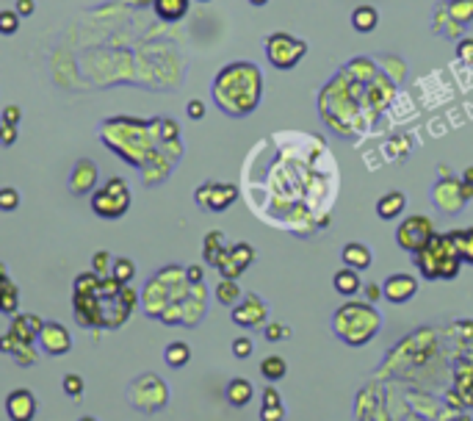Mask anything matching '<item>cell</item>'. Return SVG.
Returning <instances> with one entry per match:
<instances>
[{"mask_svg":"<svg viewBox=\"0 0 473 421\" xmlns=\"http://www.w3.org/2000/svg\"><path fill=\"white\" fill-rule=\"evenodd\" d=\"M185 277H188V283H202L205 280V269L199 264H191V266H185Z\"/></svg>","mask_w":473,"mask_h":421,"instance_id":"47","label":"cell"},{"mask_svg":"<svg viewBox=\"0 0 473 421\" xmlns=\"http://www.w3.org/2000/svg\"><path fill=\"white\" fill-rule=\"evenodd\" d=\"M75 319L81 327H105L117 330L128 322L133 308L139 305V294L130 283H119L111 275L103 277L97 272H81L72 286Z\"/></svg>","mask_w":473,"mask_h":421,"instance_id":"1","label":"cell"},{"mask_svg":"<svg viewBox=\"0 0 473 421\" xmlns=\"http://www.w3.org/2000/svg\"><path fill=\"white\" fill-rule=\"evenodd\" d=\"M185 114H188V119H202L205 117V103L202 100H188Z\"/></svg>","mask_w":473,"mask_h":421,"instance_id":"46","label":"cell"},{"mask_svg":"<svg viewBox=\"0 0 473 421\" xmlns=\"http://www.w3.org/2000/svg\"><path fill=\"white\" fill-rule=\"evenodd\" d=\"M252 352H255V344H252V338H247V335H239L232 341V355L239 358V360H247V358H252Z\"/></svg>","mask_w":473,"mask_h":421,"instance_id":"39","label":"cell"},{"mask_svg":"<svg viewBox=\"0 0 473 421\" xmlns=\"http://www.w3.org/2000/svg\"><path fill=\"white\" fill-rule=\"evenodd\" d=\"M379 26V12L374 6H357L352 12V28L360 34H371Z\"/></svg>","mask_w":473,"mask_h":421,"instance_id":"24","label":"cell"},{"mask_svg":"<svg viewBox=\"0 0 473 421\" xmlns=\"http://www.w3.org/2000/svg\"><path fill=\"white\" fill-rule=\"evenodd\" d=\"M456 59L462 61V64H473V39H459L456 42Z\"/></svg>","mask_w":473,"mask_h":421,"instance_id":"41","label":"cell"},{"mask_svg":"<svg viewBox=\"0 0 473 421\" xmlns=\"http://www.w3.org/2000/svg\"><path fill=\"white\" fill-rule=\"evenodd\" d=\"M61 385H64V393H67L70 399H81V396H83V391H86V382H83V377H81V374H64Z\"/></svg>","mask_w":473,"mask_h":421,"instance_id":"34","label":"cell"},{"mask_svg":"<svg viewBox=\"0 0 473 421\" xmlns=\"http://www.w3.org/2000/svg\"><path fill=\"white\" fill-rule=\"evenodd\" d=\"M197 205H205L208 210H213V214H221V210H227L235 199H239V186L235 183H216V180H208L197 188L194 194Z\"/></svg>","mask_w":473,"mask_h":421,"instance_id":"11","label":"cell"},{"mask_svg":"<svg viewBox=\"0 0 473 421\" xmlns=\"http://www.w3.org/2000/svg\"><path fill=\"white\" fill-rule=\"evenodd\" d=\"M14 9L20 12V17H31V14H34V9H37V3H34V0H17Z\"/></svg>","mask_w":473,"mask_h":421,"instance_id":"50","label":"cell"},{"mask_svg":"<svg viewBox=\"0 0 473 421\" xmlns=\"http://www.w3.org/2000/svg\"><path fill=\"white\" fill-rule=\"evenodd\" d=\"M78 421H97V418H94V415H81Z\"/></svg>","mask_w":473,"mask_h":421,"instance_id":"54","label":"cell"},{"mask_svg":"<svg viewBox=\"0 0 473 421\" xmlns=\"http://www.w3.org/2000/svg\"><path fill=\"white\" fill-rule=\"evenodd\" d=\"M232 324H239L244 330H258V327H266V319H269V305L266 300H261L258 294H244V300L232 308Z\"/></svg>","mask_w":473,"mask_h":421,"instance_id":"12","label":"cell"},{"mask_svg":"<svg viewBox=\"0 0 473 421\" xmlns=\"http://www.w3.org/2000/svg\"><path fill=\"white\" fill-rule=\"evenodd\" d=\"M20 208V191L6 186L3 191H0V210H6V214H12V210Z\"/></svg>","mask_w":473,"mask_h":421,"instance_id":"37","label":"cell"},{"mask_svg":"<svg viewBox=\"0 0 473 421\" xmlns=\"http://www.w3.org/2000/svg\"><path fill=\"white\" fill-rule=\"evenodd\" d=\"M20 119H23V108H20V106H14V103H9V106L3 108V122H9V125H20Z\"/></svg>","mask_w":473,"mask_h":421,"instance_id":"45","label":"cell"},{"mask_svg":"<svg viewBox=\"0 0 473 421\" xmlns=\"http://www.w3.org/2000/svg\"><path fill=\"white\" fill-rule=\"evenodd\" d=\"M263 404H283V396H280V391H277L274 385H266V391H263Z\"/></svg>","mask_w":473,"mask_h":421,"instance_id":"49","label":"cell"},{"mask_svg":"<svg viewBox=\"0 0 473 421\" xmlns=\"http://www.w3.org/2000/svg\"><path fill=\"white\" fill-rule=\"evenodd\" d=\"M128 402L141 413H158L169 404V385L158 374H141L128 388Z\"/></svg>","mask_w":473,"mask_h":421,"instance_id":"7","label":"cell"},{"mask_svg":"<svg viewBox=\"0 0 473 421\" xmlns=\"http://www.w3.org/2000/svg\"><path fill=\"white\" fill-rule=\"evenodd\" d=\"M152 6L163 23H177L188 12V0H152Z\"/></svg>","mask_w":473,"mask_h":421,"instance_id":"22","label":"cell"},{"mask_svg":"<svg viewBox=\"0 0 473 421\" xmlns=\"http://www.w3.org/2000/svg\"><path fill=\"white\" fill-rule=\"evenodd\" d=\"M371 250L365 247V244H360V242H349L343 250H341V261H343V266H352V269H357V272H365L368 266H371Z\"/></svg>","mask_w":473,"mask_h":421,"instance_id":"19","label":"cell"},{"mask_svg":"<svg viewBox=\"0 0 473 421\" xmlns=\"http://www.w3.org/2000/svg\"><path fill=\"white\" fill-rule=\"evenodd\" d=\"M9 333H14V335H17V338H20V341H23L26 346H34V344L39 341V333H37V330L31 327V322L26 319V313H23V316H17V313L12 316Z\"/></svg>","mask_w":473,"mask_h":421,"instance_id":"27","label":"cell"},{"mask_svg":"<svg viewBox=\"0 0 473 421\" xmlns=\"http://www.w3.org/2000/svg\"><path fill=\"white\" fill-rule=\"evenodd\" d=\"M111 277L119 280V283H130L136 277V264L130 258H114V269H111Z\"/></svg>","mask_w":473,"mask_h":421,"instance_id":"32","label":"cell"},{"mask_svg":"<svg viewBox=\"0 0 473 421\" xmlns=\"http://www.w3.org/2000/svg\"><path fill=\"white\" fill-rule=\"evenodd\" d=\"M263 48H266L269 64L277 70H294L308 56V42L288 31H274L272 37H266Z\"/></svg>","mask_w":473,"mask_h":421,"instance_id":"8","label":"cell"},{"mask_svg":"<svg viewBox=\"0 0 473 421\" xmlns=\"http://www.w3.org/2000/svg\"><path fill=\"white\" fill-rule=\"evenodd\" d=\"M199 3H210V0H199Z\"/></svg>","mask_w":473,"mask_h":421,"instance_id":"55","label":"cell"},{"mask_svg":"<svg viewBox=\"0 0 473 421\" xmlns=\"http://www.w3.org/2000/svg\"><path fill=\"white\" fill-rule=\"evenodd\" d=\"M382 327V316L371 302H343L332 313V333L346 346H365L371 338H376Z\"/></svg>","mask_w":473,"mask_h":421,"instance_id":"4","label":"cell"},{"mask_svg":"<svg viewBox=\"0 0 473 421\" xmlns=\"http://www.w3.org/2000/svg\"><path fill=\"white\" fill-rule=\"evenodd\" d=\"M404 208H407L404 191H385V194L376 199V214H379V219H385V222L399 219V217L404 214Z\"/></svg>","mask_w":473,"mask_h":421,"instance_id":"17","label":"cell"},{"mask_svg":"<svg viewBox=\"0 0 473 421\" xmlns=\"http://www.w3.org/2000/svg\"><path fill=\"white\" fill-rule=\"evenodd\" d=\"M20 12L17 9H6V12H0V34L3 37H12V34H17V28H20Z\"/></svg>","mask_w":473,"mask_h":421,"instance_id":"33","label":"cell"},{"mask_svg":"<svg viewBox=\"0 0 473 421\" xmlns=\"http://www.w3.org/2000/svg\"><path fill=\"white\" fill-rule=\"evenodd\" d=\"M385 297V288L382 286H376V283H368L365 286V302H379Z\"/></svg>","mask_w":473,"mask_h":421,"instance_id":"48","label":"cell"},{"mask_svg":"<svg viewBox=\"0 0 473 421\" xmlns=\"http://www.w3.org/2000/svg\"><path fill=\"white\" fill-rule=\"evenodd\" d=\"M285 407L283 404H261V421H283Z\"/></svg>","mask_w":473,"mask_h":421,"instance_id":"40","label":"cell"},{"mask_svg":"<svg viewBox=\"0 0 473 421\" xmlns=\"http://www.w3.org/2000/svg\"><path fill=\"white\" fill-rule=\"evenodd\" d=\"M261 374H263V380H269V382L283 380V377L288 374L285 358H283V355H269V358H263V360H261Z\"/></svg>","mask_w":473,"mask_h":421,"instance_id":"26","label":"cell"},{"mask_svg":"<svg viewBox=\"0 0 473 421\" xmlns=\"http://www.w3.org/2000/svg\"><path fill=\"white\" fill-rule=\"evenodd\" d=\"M451 239H454L462 261L465 264H473V228H467V231L465 228L462 231H451Z\"/></svg>","mask_w":473,"mask_h":421,"instance_id":"31","label":"cell"},{"mask_svg":"<svg viewBox=\"0 0 473 421\" xmlns=\"http://www.w3.org/2000/svg\"><path fill=\"white\" fill-rule=\"evenodd\" d=\"M250 3H252V6H266L269 0H250Z\"/></svg>","mask_w":473,"mask_h":421,"instance_id":"53","label":"cell"},{"mask_svg":"<svg viewBox=\"0 0 473 421\" xmlns=\"http://www.w3.org/2000/svg\"><path fill=\"white\" fill-rule=\"evenodd\" d=\"M20 346H26V344H23V341H20V338H17L14 333H6L3 338H0V349H3L6 355H14V352H17Z\"/></svg>","mask_w":473,"mask_h":421,"instance_id":"42","label":"cell"},{"mask_svg":"<svg viewBox=\"0 0 473 421\" xmlns=\"http://www.w3.org/2000/svg\"><path fill=\"white\" fill-rule=\"evenodd\" d=\"M163 360H166L169 369H185L188 360H191V346L185 341H172L163 349Z\"/></svg>","mask_w":473,"mask_h":421,"instance_id":"25","label":"cell"},{"mask_svg":"<svg viewBox=\"0 0 473 421\" xmlns=\"http://www.w3.org/2000/svg\"><path fill=\"white\" fill-rule=\"evenodd\" d=\"M445 9H448V14H451V20L459 23L462 28L473 23V0H448Z\"/></svg>","mask_w":473,"mask_h":421,"instance_id":"29","label":"cell"},{"mask_svg":"<svg viewBox=\"0 0 473 421\" xmlns=\"http://www.w3.org/2000/svg\"><path fill=\"white\" fill-rule=\"evenodd\" d=\"M103 141L108 144V150H114L117 155H122L128 164L144 166L150 155H155L161 147H155L158 136V119L155 122H144V119H133V117H114L105 119L100 128Z\"/></svg>","mask_w":473,"mask_h":421,"instance_id":"3","label":"cell"},{"mask_svg":"<svg viewBox=\"0 0 473 421\" xmlns=\"http://www.w3.org/2000/svg\"><path fill=\"white\" fill-rule=\"evenodd\" d=\"M263 338H266V341H272V344L285 341V338H291V327H288V324H283V322H272V324H266V327H263Z\"/></svg>","mask_w":473,"mask_h":421,"instance_id":"36","label":"cell"},{"mask_svg":"<svg viewBox=\"0 0 473 421\" xmlns=\"http://www.w3.org/2000/svg\"><path fill=\"white\" fill-rule=\"evenodd\" d=\"M89 202L100 219H122L133 205V191L125 177H108L103 186L92 191Z\"/></svg>","mask_w":473,"mask_h":421,"instance_id":"6","label":"cell"},{"mask_svg":"<svg viewBox=\"0 0 473 421\" xmlns=\"http://www.w3.org/2000/svg\"><path fill=\"white\" fill-rule=\"evenodd\" d=\"M221 250H224V233H221V231H210V233L205 236V244H202V258H205L210 266H216Z\"/></svg>","mask_w":473,"mask_h":421,"instance_id":"28","label":"cell"},{"mask_svg":"<svg viewBox=\"0 0 473 421\" xmlns=\"http://www.w3.org/2000/svg\"><path fill=\"white\" fill-rule=\"evenodd\" d=\"M443 169H440V180L432 186V202L445 217H459L467 205V199L462 194V177H454L451 172H443Z\"/></svg>","mask_w":473,"mask_h":421,"instance_id":"9","label":"cell"},{"mask_svg":"<svg viewBox=\"0 0 473 421\" xmlns=\"http://www.w3.org/2000/svg\"><path fill=\"white\" fill-rule=\"evenodd\" d=\"M224 396H227V402L232 407H247L252 402V396H255V385L247 377H232L227 382V388H224Z\"/></svg>","mask_w":473,"mask_h":421,"instance_id":"18","label":"cell"},{"mask_svg":"<svg viewBox=\"0 0 473 421\" xmlns=\"http://www.w3.org/2000/svg\"><path fill=\"white\" fill-rule=\"evenodd\" d=\"M216 108L227 117H250L263 100V72L252 61H230L213 78Z\"/></svg>","mask_w":473,"mask_h":421,"instance_id":"2","label":"cell"},{"mask_svg":"<svg viewBox=\"0 0 473 421\" xmlns=\"http://www.w3.org/2000/svg\"><path fill=\"white\" fill-rule=\"evenodd\" d=\"M0 141H3V147H12L17 141V125H9V122L0 125Z\"/></svg>","mask_w":473,"mask_h":421,"instance_id":"44","label":"cell"},{"mask_svg":"<svg viewBox=\"0 0 473 421\" xmlns=\"http://www.w3.org/2000/svg\"><path fill=\"white\" fill-rule=\"evenodd\" d=\"M6 413L12 421H34L37 415V396L28 388H14L6 396Z\"/></svg>","mask_w":473,"mask_h":421,"instance_id":"16","label":"cell"},{"mask_svg":"<svg viewBox=\"0 0 473 421\" xmlns=\"http://www.w3.org/2000/svg\"><path fill=\"white\" fill-rule=\"evenodd\" d=\"M158 136H161V144L174 141V139H180V125L174 119H158Z\"/></svg>","mask_w":473,"mask_h":421,"instance_id":"38","label":"cell"},{"mask_svg":"<svg viewBox=\"0 0 473 421\" xmlns=\"http://www.w3.org/2000/svg\"><path fill=\"white\" fill-rule=\"evenodd\" d=\"M382 288H385V300L390 305H404L418 294V280L407 272H396L382 283Z\"/></svg>","mask_w":473,"mask_h":421,"instance_id":"15","label":"cell"},{"mask_svg":"<svg viewBox=\"0 0 473 421\" xmlns=\"http://www.w3.org/2000/svg\"><path fill=\"white\" fill-rule=\"evenodd\" d=\"M412 264L426 280H454L465 261H462L451 233H432L429 242L415 253Z\"/></svg>","mask_w":473,"mask_h":421,"instance_id":"5","label":"cell"},{"mask_svg":"<svg viewBox=\"0 0 473 421\" xmlns=\"http://www.w3.org/2000/svg\"><path fill=\"white\" fill-rule=\"evenodd\" d=\"M432 233H434L432 219L423 217V214H412V217H404V219L399 222L396 244H399L404 253H412V255H415V253L429 242Z\"/></svg>","mask_w":473,"mask_h":421,"instance_id":"10","label":"cell"},{"mask_svg":"<svg viewBox=\"0 0 473 421\" xmlns=\"http://www.w3.org/2000/svg\"><path fill=\"white\" fill-rule=\"evenodd\" d=\"M462 180H467V183H473V166H467V169L462 172Z\"/></svg>","mask_w":473,"mask_h":421,"instance_id":"52","label":"cell"},{"mask_svg":"<svg viewBox=\"0 0 473 421\" xmlns=\"http://www.w3.org/2000/svg\"><path fill=\"white\" fill-rule=\"evenodd\" d=\"M39 349L50 358H61L72 349V335L61 322H45V327L39 330Z\"/></svg>","mask_w":473,"mask_h":421,"instance_id":"13","label":"cell"},{"mask_svg":"<svg viewBox=\"0 0 473 421\" xmlns=\"http://www.w3.org/2000/svg\"><path fill=\"white\" fill-rule=\"evenodd\" d=\"M227 250H230V258H232L235 264H239L244 272L255 264V247H252V244H247V242H235V244H230Z\"/></svg>","mask_w":473,"mask_h":421,"instance_id":"30","label":"cell"},{"mask_svg":"<svg viewBox=\"0 0 473 421\" xmlns=\"http://www.w3.org/2000/svg\"><path fill=\"white\" fill-rule=\"evenodd\" d=\"M462 194H465V199L470 202V199H473V183H467V180H462Z\"/></svg>","mask_w":473,"mask_h":421,"instance_id":"51","label":"cell"},{"mask_svg":"<svg viewBox=\"0 0 473 421\" xmlns=\"http://www.w3.org/2000/svg\"><path fill=\"white\" fill-rule=\"evenodd\" d=\"M20 305V288L14 286V280L3 272V280H0V311L6 316H14Z\"/></svg>","mask_w":473,"mask_h":421,"instance_id":"23","label":"cell"},{"mask_svg":"<svg viewBox=\"0 0 473 421\" xmlns=\"http://www.w3.org/2000/svg\"><path fill=\"white\" fill-rule=\"evenodd\" d=\"M111 269H114L111 253H108V250H97V253H94V258H92V272H97V275L108 277V275H111Z\"/></svg>","mask_w":473,"mask_h":421,"instance_id":"35","label":"cell"},{"mask_svg":"<svg viewBox=\"0 0 473 421\" xmlns=\"http://www.w3.org/2000/svg\"><path fill=\"white\" fill-rule=\"evenodd\" d=\"M12 358H14L20 366H34V363H37V352H34L31 346H20V349L12 355Z\"/></svg>","mask_w":473,"mask_h":421,"instance_id":"43","label":"cell"},{"mask_svg":"<svg viewBox=\"0 0 473 421\" xmlns=\"http://www.w3.org/2000/svg\"><path fill=\"white\" fill-rule=\"evenodd\" d=\"M97 180H100V172H97V164L92 158H78L72 172H70V191L75 197H83L89 191L97 188Z\"/></svg>","mask_w":473,"mask_h":421,"instance_id":"14","label":"cell"},{"mask_svg":"<svg viewBox=\"0 0 473 421\" xmlns=\"http://www.w3.org/2000/svg\"><path fill=\"white\" fill-rule=\"evenodd\" d=\"M213 294H216V302H221L224 308H235L244 300V291H241L239 280H230V277H221L219 286L213 288Z\"/></svg>","mask_w":473,"mask_h":421,"instance_id":"21","label":"cell"},{"mask_svg":"<svg viewBox=\"0 0 473 421\" xmlns=\"http://www.w3.org/2000/svg\"><path fill=\"white\" fill-rule=\"evenodd\" d=\"M332 286H335V291H338L341 297H354V294L363 288V283H360V272H357V269H352V266H343V269H338V272H335Z\"/></svg>","mask_w":473,"mask_h":421,"instance_id":"20","label":"cell"}]
</instances>
